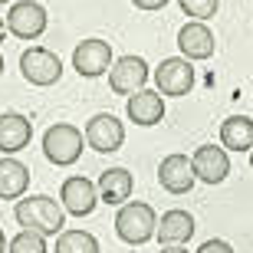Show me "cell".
Here are the masks:
<instances>
[{"instance_id":"f1b7e54d","label":"cell","mask_w":253,"mask_h":253,"mask_svg":"<svg viewBox=\"0 0 253 253\" xmlns=\"http://www.w3.org/2000/svg\"><path fill=\"white\" fill-rule=\"evenodd\" d=\"M250 168H253V151H250Z\"/></svg>"},{"instance_id":"4fadbf2b","label":"cell","mask_w":253,"mask_h":253,"mask_svg":"<svg viewBox=\"0 0 253 253\" xmlns=\"http://www.w3.org/2000/svg\"><path fill=\"white\" fill-rule=\"evenodd\" d=\"M158 181L161 188L168 191V194H188L194 188V165H191L188 155H168V158H161L158 165Z\"/></svg>"},{"instance_id":"3957f363","label":"cell","mask_w":253,"mask_h":253,"mask_svg":"<svg viewBox=\"0 0 253 253\" xmlns=\"http://www.w3.org/2000/svg\"><path fill=\"white\" fill-rule=\"evenodd\" d=\"M83 131L76 125H66V122H56L49 125L46 135H43V155H46L53 165L66 168V165H76L79 155H83Z\"/></svg>"},{"instance_id":"277c9868","label":"cell","mask_w":253,"mask_h":253,"mask_svg":"<svg viewBox=\"0 0 253 253\" xmlns=\"http://www.w3.org/2000/svg\"><path fill=\"white\" fill-rule=\"evenodd\" d=\"M85 145L92 151H99V155H112V151L122 148L125 141V125L115 119L112 112H99L92 115L89 122H85Z\"/></svg>"},{"instance_id":"30bf717a","label":"cell","mask_w":253,"mask_h":253,"mask_svg":"<svg viewBox=\"0 0 253 253\" xmlns=\"http://www.w3.org/2000/svg\"><path fill=\"white\" fill-rule=\"evenodd\" d=\"M214 33H211V27L207 23H201V20H191V23H184V27L178 30V49L181 56L191 59V63H204V59L214 56Z\"/></svg>"},{"instance_id":"cb8c5ba5","label":"cell","mask_w":253,"mask_h":253,"mask_svg":"<svg viewBox=\"0 0 253 253\" xmlns=\"http://www.w3.org/2000/svg\"><path fill=\"white\" fill-rule=\"evenodd\" d=\"M131 3H135L138 10H161L168 0H131Z\"/></svg>"},{"instance_id":"ba28073f","label":"cell","mask_w":253,"mask_h":253,"mask_svg":"<svg viewBox=\"0 0 253 253\" xmlns=\"http://www.w3.org/2000/svg\"><path fill=\"white\" fill-rule=\"evenodd\" d=\"M145 83H148V63L141 56H122L109 69V85L115 95H135Z\"/></svg>"},{"instance_id":"e0dca14e","label":"cell","mask_w":253,"mask_h":253,"mask_svg":"<svg viewBox=\"0 0 253 253\" xmlns=\"http://www.w3.org/2000/svg\"><path fill=\"white\" fill-rule=\"evenodd\" d=\"M131 191H135V178L128 174V168H109L99 174V197L105 204H128Z\"/></svg>"},{"instance_id":"9c48e42d","label":"cell","mask_w":253,"mask_h":253,"mask_svg":"<svg viewBox=\"0 0 253 253\" xmlns=\"http://www.w3.org/2000/svg\"><path fill=\"white\" fill-rule=\"evenodd\" d=\"M7 30L20 40L43 37V30H46V10L40 7L37 0H20L7 13Z\"/></svg>"},{"instance_id":"44dd1931","label":"cell","mask_w":253,"mask_h":253,"mask_svg":"<svg viewBox=\"0 0 253 253\" xmlns=\"http://www.w3.org/2000/svg\"><path fill=\"white\" fill-rule=\"evenodd\" d=\"M7 253H46V240L37 230H20L7 244Z\"/></svg>"},{"instance_id":"ac0fdd59","label":"cell","mask_w":253,"mask_h":253,"mask_svg":"<svg viewBox=\"0 0 253 253\" xmlns=\"http://www.w3.org/2000/svg\"><path fill=\"white\" fill-rule=\"evenodd\" d=\"M30 188V168L17 158H0V197L17 201Z\"/></svg>"},{"instance_id":"4316f807","label":"cell","mask_w":253,"mask_h":253,"mask_svg":"<svg viewBox=\"0 0 253 253\" xmlns=\"http://www.w3.org/2000/svg\"><path fill=\"white\" fill-rule=\"evenodd\" d=\"M3 247H7V240H3V230H0V253H3Z\"/></svg>"},{"instance_id":"603a6c76","label":"cell","mask_w":253,"mask_h":253,"mask_svg":"<svg viewBox=\"0 0 253 253\" xmlns=\"http://www.w3.org/2000/svg\"><path fill=\"white\" fill-rule=\"evenodd\" d=\"M197 253H234V247L227 244V240H204V244L197 247Z\"/></svg>"},{"instance_id":"2e32d148","label":"cell","mask_w":253,"mask_h":253,"mask_svg":"<svg viewBox=\"0 0 253 253\" xmlns=\"http://www.w3.org/2000/svg\"><path fill=\"white\" fill-rule=\"evenodd\" d=\"M155 237L161 240V247L188 244L191 237H194V217H191L188 211L174 207V211H168V214H161V224H158V234Z\"/></svg>"},{"instance_id":"5b68a950","label":"cell","mask_w":253,"mask_h":253,"mask_svg":"<svg viewBox=\"0 0 253 253\" xmlns=\"http://www.w3.org/2000/svg\"><path fill=\"white\" fill-rule=\"evenodd\" d=\"M20 73L33 85H53V83H59V76H63V63H59V56L49 53V49L30 46V49H23V56H20Z\"/></svg>"},{"instance_id":"8fae6325","label":"cell","mask_w":253,"mask_h":253,"mask_svg":"<svg viewBox=\"0 0 253 253\" xmlns=\"http://www.w3.org/2000/svg\"><path fill=\"white\" fill-rule=\"evenodd\" d=\"M59 201H63L66 214L73 217H89L99 204V188H95L89 178H66L63 181V191H59Z\"/></svg>"},{"instance_id":"83f0119b","label":"cell","mask_w":253,"mask_h":253,"mask_svg":"<svg viewBox=\"0 0 253 253\" xmlns=\"http://www.w3.org/2000/svg\"><path fill=\"white\" fill-rule=\"evenodd\" d=\"M0 73H3V56H0Z\"/></svg>"},{"instance_id":"7c38bea8","label":"cell","mask_w":253,"mask_h":253,"mask_svg":"<svg viewBox=\"0 0 253 253\" xmlns=\"http://www.w3.org/2000/svg\"><path fill=\"white\" fill-rule=\"evenodd\" d=\"M191 165H194L197 181H204V184H220L230 174V158H227L224 145H201L194 151Z\"/></svg>"},{"instance_id":"ffe728a7","label":"cell","mask_w":253,"mask_h":253,"mask_svg":"<svg viewBox=\"0 0 253 253\" xmlns=\"http://www.w3.org/2000/svg\"><path fill=\"white\" fill-rule=\"evenodd\" d=\"M56 253H99V240L85 230H63L56 237Z\"/></svg>"},{"instance_id":"f546056e","label":"cell","mask_w":253,"mask_h":253,"mask_svg":"<svg viewBox=\"0 0 253 253\" xmlns=\"http://www.w3.org/2000/svg\"><path fill=\"white\" fill-rule=\"evenodd\" d=\"M0 3H3V0H0Z\"/></svg>"},{"instance_id":"9a60e30c","label":"cell","mask_w":253,"mask_h":253,"mask_svg":"<svg viewBox=\"0 0 253 253\" xmlns=\"http://www.w3.org/2000/svg\"><path fill=\"white\" fill-rule=\"evenodd\" d=\"M125 112L135 125H158L165 119V95L155 92V89H141V92L128 95V105H125Z\"/></svg>"},{"instance_id":"6da1fadb","label":"cell","mask_w":253,"mask_h":253,"mask_svg":"<svg viewBox=\"0 0 253 253\" xmlns=\"http://www.w3.org/2000/svg\"><path fill=\"white\" fill-rule=\"evenodd\" d=\"M13 217L23 230H37V234H63L66 227V207L59 201L46 194H30L20 197L17 207H13Z\"/></svg>"},{"instance_id":"5bb4252c","label":"cell","mask_w":253,"mask_h":253,"mask_svg":"<svg viewBox=\"0 0 253 253\" xmlns=\"http://www.w3.org/2000/svg\"><path fill=\"white\" fill-rule=\"evenodd\" d=\"M33 138V122L20 112H3L0 115V151L3 155H17L23 151Z\"/></svg>"},{"instance_id":"52a82bcc","label":"cell","mask_w":253,"mask_h":253,"mask_svg":"<svg viewBox=\"0 0 253 253\" xmlns=\"http://www.w3.org/2000/svg\"><path fill=\"white\" fill-rule=\"evenodd\" d=\"M73 69L85 79H95L112 69V46L105 40H83L73 49Z\"/></svg>"},{"instance_id":"484cf974","label":"cell","mask_w":253,"mask_h":253,"mask_svg":"<svg viewBox=\"0 0 253 253\" xmlns=\"http://www.w3.org/2000/svg\"><path fill=\"white\" fill-rule=\"evenodd\" d=\"M3 37H7V27H3V20H0V43H3Z\"/></svg>"},{"instance_id":"d4e9b609","label":"cell","mask_w":253,"mask_h":253,"mask_svg":"<svg viewBox=\"0 0 253 253\" xmlns=\"http://www.w3.org/2000/svg\"><path fill=\"white\" fill-rule=\"evenodd\" d=\"M161 253H188V250H184V247H165Z\"/></svg>"},{"instance_id":"d6986e66","label":"cell","mask_w":253,"mask_h":253,"mask_svg":"<svg viewBox=\"0 0 253 253\" xmlns=\"http://www.w3.org/2000/svg\"><path fill=\"white\" fill-rule=\"evenodd\" d=\"M220 145L227 151H253V119L247 115H230L220 125Z\"/></svg>"},{"instance_id":"8992f818","label":"cell","mask_w":253,"mask_h":253,"mask_svg":"<svg viewBox=\"0 0 253 253\" xmlns=\"http://www.w3.org/2000/svg\"><path fill=\"white\" fill-rule=\"evenodd\" d=\"M155 85L161 95H188L194 89V66L184 56L161 59V66L155 69Z\"/></svg>"},{"instance_id":"7a4b0ae2","label":"cell","mask_w":253,"mask_h":253,"mask_svg":"<svg viewBox=\"0 0 253 253\" xmlns=\"http://www.w3.org/2000/svg\"><path fill=\"white\" fill-rule=\"evenodd\" d=\"M115 234H119V240H125V244L141 247L158 234V217H155V211H151L148 204L128 201V204H122L119 214H115Z\"/></svg>"},{"instance_id":"7402d4cb","label":"cell","mask_w":253,"mask_h":253,"mask_svg":"<svg viewBox=\"0 0 253 253\" xmlns=\"http://www.w3.org/2000/svg\"><path fill=\"white\" fill-rule=\"evenodd\" d=\"M178 3L188 17L201 20V23H207V20L217 13V7H220V0H178Z\"/></svg>"}]
</instances>
